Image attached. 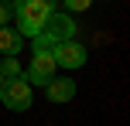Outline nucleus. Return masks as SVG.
Returning <instances> with one entry per match:
<instances>
[{
  "instance_id": "1",
  "label": "nucleus",
  "mask_w": 130,
  "mask_h": 126,
  "mask_svg": "<svg viewBox=\"0 0 130 126\" xmlns=\"http://www.w3.org/2000/svg\"><path fill=\"white\" fill-rule=\"evenodd\" d=\"M55 10L52 0H24V4L14 7V17H17V31L24 34V38H34V34L45 27L48 14Z\"/></svg>"
},
{
  "instance_id": "7",
  "label": "nucleus",
  "mask_w": 130,
  "mask_h": 126,
  "mask_svg": "<svg viewBox=\"0 0 130 126\" xmlns=\"http://www.w3.org/2000/svg\"><path fill=\"white\" fill-rule=\"evenodd\" d=\"M21 48H24V34L17 31V27H0V51L4 55H17Z\"/></svg>"
},
{
  "instance_id": "12",
  "label": "nucleus",
  "mask_w": 130,
  "mask_h": 126,
  "mask_svg": "<svg viewBox=\"0 0 130 126\" xmlns=\"http://www.w3.org/2000/svg\"><path fill=\"white\" fill-rule=\"evenodd\" d=\"M0 85H4V75H0Z\"/></svg>"
},
{
  "instance_id": "2",
  "label": "nucleus",
  "mask_w": 130,
  "mask_h": 126,
  "mask_svg": "<svg viewBox=\"0 0 130 126\" xmlns=\"http://www.w3.org/2000/svg\"><path fill=\"white\" fill-rule=\"evenodd\" d=\"M0 99H4V106L14 109V113H27L31 102H34L31 82H27L24 75H17V79H4V85H0Z\"/></svg>"
},
{
  "instance_id": "4",
  "label": "nucleus",
  "mask_w": 130,
  "mask_h": 126,
  "mask_svg": "<svg viewBox=\"0 0 130 126\" xmlns=\"http://www.w3.org/2000/svg\"><path fill=\"white\" fill-rule=\"evenodd\" d=\"M52 58H55V65H62V68H82L86 65V48L79 44L75 38L72 41H58V44L52 48Z\"/></svg>"
},
{
  "instance_id": "10",
  "label": "nucleus",
  "mask_w": 130,
  "mask_h": 126,
  "mask_svg": "<svg viewBox=\"0 0 130 126\" xmlns=\"http://www.w3.org/2000/svg\"><path fill=\"white\" fill-rule=\"evenodd\" d=\"M10 17H14V7H10V4H0V27H4Z\"/></svg>"
},
{
  "instance_id": "9",
  "label": "nucleus",
  "mask_w": 130,
  "mask_h": 126,
  "mask_svg": "<svg viewBox=\"0 0 130 126\" xmlns=\"http://www.w3.org/2000/svg\"><path fill=\"white\" fill-rule=\"evenodd\" d=\"M65 7H69V10H89L92 7V0H62Z\"/></svg>"
},
{
  "instance_id": "11",
  "label": "nucleus",
  "mask_w": 130,
  "mask_h": 126,
  "mask_svg": "<svg viewBox=\"0 0 130 126\" xmlns=\"http://www.w3.org/2000/svg\"><path fill=\"white\" fill-rule=\"evenodd\" d=\"M17 4H24V0H10V7H17ZM52 4H55V0H52Z\"/></svg>"
},
{
  "instance_id": "6",
  "label": "nucleus",
  "mask_w": 130,
  "mask_h": 126,
  "mask_svg": "<svg viewBox=\"0 0 130 126\" xmlns=\"http://www.w3.org/2000/svg\"><path fill=\"white\" fill-rule=\"evenodd\" d=\"M45 95H48V102H69V99H75V82L69 75H55L45 85Z\"/></svg>"
},
{
  "instance_id": "3",
  "label": "nucleus",
  "mask_w": 130,
  "mask_h": 126,
  "mask_svg": "<svg viewBox=\"0 0 130 126\" xmlns=\"http://www.w3.org/2000/svg\"><path fill=\"white\" fill-rule=\"evenodd\" d=\"M55 58H52V51H34V58H31V65H27V75L24 79L31 82V85H48V82L55 79Z\"/></svg>"
},
{
  "instance_id": "5",
  "label": "nucleus",
  "mask_w": 130,
  "mask_h": 126,
  "mask_svg": "<svg viewBox=\"0 0 130 126\" xmlns=\"http://www.w3.org/2000/svg\"><path fill=\"white\" fill-rule=\"evenodd\" d=\"M41 31L52 34L55 44H58V41H72V38H75V24H72V17H69V14H55V10L48 14V20H45Z\"/></svg>"
},
{
  "instance_id": "8",
  "label": "nucleus",
  "mask_w": 130,
  "mask_h": 126,
  "mask_svg": "<svg viewBox=\"0 0 130 126\" xmlns=\"http://www.w3.org/2000/svg\"><path fill=\"white\" fill-rule=\"evenodd\" d=\"M0 75H4V79H17V75H24V72H21L17 55H4V61H0Z\"/></svg>"
}]
</instances>
